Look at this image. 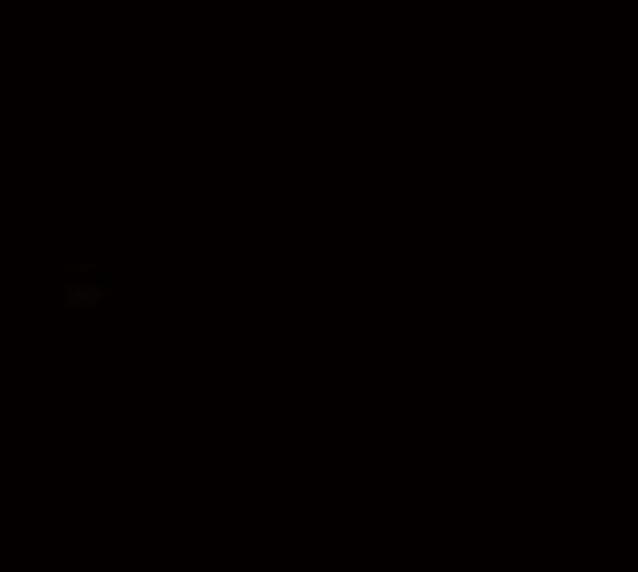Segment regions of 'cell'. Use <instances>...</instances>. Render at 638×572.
Wrapping results in <instances>:
<instances>
[{
    "label": "cell",
    "mask_w": 638,
    "mask_h": 572,
    "mask_svg": "<svg viewBox=\"0 0 638 572\" xmlns=\"http://www.w3.org/2000/svg\"><path fill=\"white\" fill-rule=\"evenodd\" d=\"M110 303H116V286H105L99 275H61V286H55V308L66 319H94Z\"/></svg>",
    "instance_id": "6da1fadb"
},
{
    "label": "cell",
    "mask_w": 638,
    "mask_h": 572,
    "mask_svg": "<svg viewBox=\"0 0 638 572\" xmlns=\"http://www.w3.org/2000/svg\"><path fill=\"white\" fill-rule=\"evenodd\" d=\"M61 275H99V259H66Z\"/></svg>",
    "instance_id": "7a4b0ae2"
}]
</instances>
